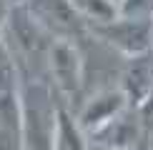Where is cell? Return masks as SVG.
I'll return each mask as SVG.
<instances>
[{
  "instance_id": "cell-5",
  "label": "cell",
  "mask_w": 153,
  "mask_h": 150,
  "mask_svg": "<svg viewBox=\"0 0 153 150\" xmlns=\"http://www.w3.org/2000/svg\"><path fill=\"white\" fill-rule=\"evenodd\" d=\"M118 90L123 93L128 108H141L146 118H153V50L123 58Z\"/></svg>"
},
{
  "instance_id": "cell-13",
  "label": "cell",
  "mask_w": 153,
  "mask_h": 150,
  "mask_svg": "<svg viewBox=\"0 0 153 150\" xmlns=\"http://www.w3.org/2000/svg\"><path fill=\"white\" fill-rule=\"evenodd\" d=\"M91 143V140H88ZM91 150H113V148H103V145H95V143H91Z\"/></svg>"
},
{
  "instance_id": "cell-6",
  "label": "cell",
  "mask_w": 153,
  "mask_h": 150,
  "mask_svg": "<svg viewBox=\"0 0 153 150\" xmlns=\"http://www.w3.org/2000/svg\"><path fill=\"white\" fill-rule=\"evenodd\" d=\"M126 108H128V103H126L123 93L118 90V85L116 88L108 85V88H95L91 95L83 98L78 110H73V118L83 130V135L91 138L100 128H105L113 118H118Z\"/></svg>"
},
{
  "instance_id": "cell-9",
  "label": "cell",
  "mask_w": 153,
  "mask_h": 150,
  "mask_svg": "<svg viewBox=\"0 0 153 150\" xmlns=\"http://www.w3.org/2000/svg\"><path fill=\"white\" fill-rule=\"evenodd\" d=\"M53 150H91V143L78 128L73 110L65 103H60V110H58V130H55Z\"/></svg>"
},
{
  "instance_id": "cell-14",
  "label": "cell",
  "mask_w": 153,
  "mask_h": 150,
  "mask_svg": "<svg viewBox=\"0 0 153 150\" xmlns=\"http://www.w3.org/2000/svg\"><path fill=\"white\" fill-rule=\"evenodd\" d=\"M10 3H13V5H20V3H25V0H10Z\"/></svg>"
},
{
  "instance_id": "cell-8",
  "label": "cell",
  "mask_w": 153,
  "mask_h": 150,
  "mask_svg": "<svg viewBox=\"0 0 153 150\" xmlns=\"http://www.w3.org/2000/svg\"><path fill=\"white\" fill-rule=\"evenodd\" d=\"M0 150H23L20 85L0 90Z\"/></svg>"
},
{
  "instance_id": "cell-4",
  "label": "cell",
  "mask_w": 153,
  "mask_h": 150,
  "mask_svg": "<svg viewBox=\"0 0 153 150\" xmlns=\"http://www.w3.org/2000/svg\"><path fill=\"white\" fill-rule=\"evenodd\" d=\"M20 5L53 40H80L88 35L85 23L68 0H25Z\"/></svg>"
},
{
  "instance_id": "cell-15",
  "label": "cell",
  "mask_w": 153,
  "mask_h": 150,
  "mask_svg": "<svg viewBox=\"0 0 153 150\" xmlns=\"http://www.w3.org/2000/svg\"><path fill=\"white\" fill-rule=\"evenodd\" d=\"M111 3H116V5H118V0H111Z\"/></svg>"
},
{
  "instance_id": "cell-11",
  "label": "cell",
  "mask_w": 153,
  "mask_h": 150,
  "mask_svg": "<svg viewBox=\"0 0 153 150\" xmlns=\"http://www.w3.org/2000/svg\"><path fill=\"white\" fill-rule=\"evenodd\" d=\"M118 15L153 20V0H118Z\"/></svg>"
},
{
  "instance_id": "cell-12",
  "label": "cell",
  "mask_w": 153,
  "mask_h": 150,
  "mask_svg": "<svg viewBox=\"0 0 153 150\" xmlns=\"http://www.w3.org/2000/svg\"><path fill=\"white\" fill-rule=\"evenodd\" d=\"M10 8H13L10 0H0V38H3V30H5V23H8Z\"/></svg>"
},
{
  "instance_id": "cell-3",
  "label": "cell",
  "mask_w": 153,
  "mask_h": 150,
  "mask_svg": "<svg viewBox=\"0 0 153 150\" xmlns=\"http://www.w3.org/2000/svg\"><path fill=\"white\" fill-rule=\"evenodd\" d=\"M88 35L95 38L108 50L131 58L153 50V20H138V18H113L111 23L91 25Z\"/></svg>"
},
{
  "instance_id": "cell-7",
  "label": "cell",
  "mask_w": 153,
  "mask_h": 150,
  "mask_svg": "<svg viewBox=\"0 0 153 150\" xmlns=\"http://www.w3.org/2000/svg\"><path fill=\"white\" fill-rule=\"evenodd\" d=\"M146 120L141 108H126L118 118H113L105 128H100L88 140L113 150H138L146 140Z\"/></svg>"
},
{
  "instance_id": "cell-1",
  "label": "cell",
  "mask_w": 153,
  "mask_h": 150,
  "mask_svg": "<svg viewBox=\"0 0 153 150\" xmlns=\"http://www.w3.org/2000/svg\"><path fill=\"white\" fill-rule=\"evenodd\" d=\"M60 103L48 80H20L23 150H53Z\"/></svg>"
},
{
  "instance_id": "cell-10",
  "label": "cell",
  "mask_w": 153,
  "mask_h": 150,
  "mask_svg": "<svg viewBox=\"0 0 153 150\" xmlns=\"http://www.w3.org/2000/svg\"><path fill=\"white\" fill-rule=\"evenodd\" d=\"M73 5L75 15L85 23V28L91 25H103L111 23L113 18H118V5L111 0H68Z\"/></svg>"
},
{
  "instance_id": "cell-2",
  "label": "cell",
  "mask_w": 153,
  "mask_h": 150,
  "mask_svg": "<svg viewBox=\"0 0 153 150\" xmlns=\"http://www.w3.org/2000/svg\"><path fill=\"white\" fill-rule=\"evenodd\" d=\"M48 80L55 95L71 108L73 100L83 98L85 90V68L78 40H53L48 50Z\"/></svg>"
}]
</instances>
